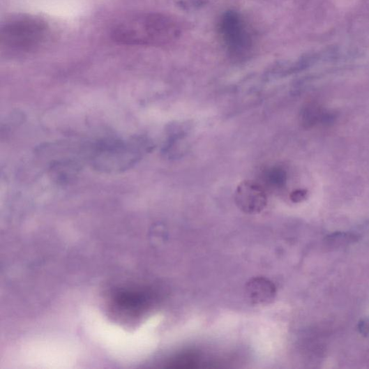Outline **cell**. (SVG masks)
I'll return each instance as SVG.
<instances>
[{"mask_svg":"<svg viewBox=\"0 0 369 369\" xmlns=\"http://www.w3.org/2000/svg\"><path fill=\"white\" fill-rule=\"evenodd\" d=\"M354 241H356V236L349 234H333L328 237V243L338 246L350 243Z\"/></svg>","mask_w":369,"mask_h":369,"instance_id":"obj_12","label":"cell"},{"mask_svg":"<svg viewBox=\"0 0 369 369\" xmlns=\"http://www.w3.org/2000/svg\"><path fill=\"white\" fill-rule=\"evenodd\" d=\"M220 32L229 54L245 58L251 52L253 38L243 17L234 11H227L221 18Z\"/></svg>","mask_w":369,"mask_h":369,"instance_id":"obj_4","label":"cell"},{"mask_svg":"<svg viewBox=\"0 0 369 369\" xmlns=\"http://www.w3.org/2000/svg\"><path fill=\"white\" fill-rule=\"evenodd\" d=\"M187 130L185 124L170 125L167 139L162 148V153L165 158L170 160L179 159L186 153Z\"/></svg>","mask_w":369,"mask_h":369,"instance_id":"obj_7","label":"cell"},{"mask_svg":"<svg viewBox=\"0 0 369 369\" xmlns=\"http://www.w3.org/2000/svg\"><path fill=\"white\" fill-rule=\"evenodd\" d=\"M154 148L153 142L143 136L107 140L86 146V156L96 170L119 173L133 167Z\"/></svg>","mask_w":369,"mask_h":369,"instance_id":"obj_2","label":"cell"},{"mask_svg":"<svg viewBox=\"0 0 369 369\" xmlns=\"http://www.w3.org/2000/svg\"><path fill=\"white\" fill-rule=\"evenodd\" d=\"M306 193L301 190H297L292 193V199L295 202H299L305 199Z\"/></svg>","mask_w":369,"mask_h":369,"instance_id":"obj_13","label":"cell"},{"mask_svg":"<svg viewBox=\"0 0 369 369\" xmlns=\"http://www.w3.org/2000/svg\"><path fill=\"white\" fill-rule=\"evenodd\" d=\"M182 34L180 22L157 13L128 15L112 30L114 40L123 45L162 47L172 45Z\"/></svg>","mask_w":369,"mask_h":369,"instance_id":"obj_1","label":"cell"},{"mask_svg":"<svg viewBox=\"0 0 369 369\" xmlns=\"http://www.w3.org/2000/svg\"><path fill=\"white\" fill-rule=\"evenodd\" d=\"M246 293L253 303H264L274 298L276 288L269 280L264 278H255L247 284Z\"/></svg>","mask_w":369,"mask_h":369,"instance_id":"obj_8","label":"cell"},{"mask_svg":"<svg viewBox=\"0 0 369 369\" xmlns=\"http://www.w3.org/2000/svg\"><path fill=\"white\" fill-rule=\"evenodd\" d=\"M359 328L361 333L364 335H369V319L361 322Z\"/></svg>","mask_w":369,"mask_h":369,"instance_id":"obj_14","label":"cell"},{"mask_svg":"<svg viewBox=\"0 0 369 369\" xmlns=\"http://www.w3.org/2000/svg\"><path fill=\"white\" fill-rule=\"evenodd\" d=\"M81 169V166L73 158H62L54 161L50 165L52 178L59 183L71 181Z\"/></svg>","mask_w":369,"mask_h":369,"instance_id":"obj_9","label":"cell"},{"mask_svg":"<svg viewBox=\"0 0 369 369\" xmlns=\"http://www.w3.org/2000/svg\"><path fill=\"white\" fill-rule=\"evenodd\" d=\"M150 299L149 294L142 291H121L112 300L113 312L120 318L136 319L146 310Z\"/></svg>","mask_w":369,"mask_h":369,"instance_id":"obj_5","label":"cell"},{"mask_svg":"<svg viewBox=\"0 0 369 369\" xmlns=\"http://www.w3.org/2000/svg\"><path fill=\"white\" fill-rule=\"evenodd\" d=\"M197 362L198 359L195 354H185L173 359L170 363L172 365V367L183 368L193 367V365Z\"/></svg>","mask_w":369,"mask_h":369,"instance_id":"obj_11","label":"cell"},{"mask_svg":"<svg viewBox=\"0 0 369 369\" xmlns=\"http://www.w3.org/2000/svg\"><path fill=\"white\" fill-rule=\"evenodd\" d=\"M47 31L45 22L38 17L25 15L13 17L1 27L0 46L10 52H30L41 45Z\"/></svg>","mask_w":369,"mask_h":369,"instance_id":"obj_3","label":"cell"},{"mask_svg":"<svg viewBox=\"0 0 369 369\" xmlns=\"http://www.w3.org/2000/svg\"><path fill=\"white\" fill-rule=\"evenodd\" d=\"M265 177L267 183L276 188L284 187L287 181L285 170L277 167L269 169L266 173Z\"/></svg>","mask_w":369,"mask_h":369,"instance_id":"obj_10","label":"cell"},{"mask_svg":"<svg viewBox=\"0 0 369 369\" xmlns=\"http://www.w3.org/2000/svg\"><path fill=\"white\" fill-rule=\"evenodd\" d=\"M234 199L239 209L247 213H259L267 204V195L264 189L253 181H244L239 185Z\"/></svg>","mask_w":369,"mask_h":369,"instance_id":"obj_6","label":"cell"}]
</instances>
